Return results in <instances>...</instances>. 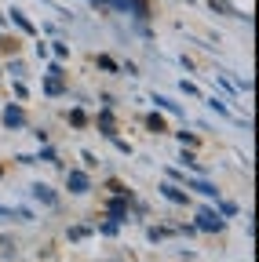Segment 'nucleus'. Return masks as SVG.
Here are the masks:
<instances>
[{
    "label": "nucleus",
    "instance_id": "1",
    "mask_svg": "<svg viewBox=\"0 0 259 262\" xmlns=\"http://www.w3.org/2000/svg\"><path fill=\"white\" fill-rule=\"evenodd\" d=\"M197 229H205V233H215V229H223V219H219L212 208H201V211H197Z\"/></svg>",
    "mask_w": 259,
    "mask_h": 262
},
{
    "label": "nucleus",
    "instance_id": "2",
    "mask_svg": "<svg viewBox=\"0 0 259 262\" xmlns=\"http://www.w3.org/2000/svg\"><path fill=\"white\" fill-rule=\"evenodd\" d=\"M66 186H70V193H88V175L84 171H70L66 175Z\"/></svg>",
    "mask_w": 259,
    "mask_h": 262
},
{
    "label": "nucleus",
    "instance_id": "3",
    "mask_svg": "<svg viewBox=\"0 0 259 262\" xmlns=\"http://www.w3.org/2000/svg\"><path fill=\"white\" fill-rule=\"evenodd\" d=\"M4 124H8V127H26V113H22L18 106H8V110H4Z\"/></svg>",
    "mask_w": 259,
    "mask_h": 262
},
{
    "label": "nucleus",
    "instance_id": "4",
    "mask_svg": "<svg viewBox=\"0 0 259 262\" xmlns=\"http://www.w3.org/2000/svg\"><path fill=\"white\" fill-rule=\"evenodd\" d=\"M33 196H37V201H44V204H55V193H51V186H44V182L33 186Z\"/></svg>",
    "mask_w": 259,
    "mask_h": 262
},
{
    "label": "nucleus",
    "instance_id": "5",
    "mask_svg": "<svg viewBox=\"0 0 259 262\" xmlns=\"http://www.w3.org/2000/svg\"><path fill=\"white\" fill-rule=\"evenodd\" d=\"M11 18H15V26H18V29H26V33H33V22H29V18H26V15L18 11V8H11Z\"/></svg>",
    "mask_w": 259,
    "mask_h": 262
},
{
    "label": "nucleus",
    "instance_id": "6",
    "mask_svg": "<svg viewBox=\"0 0 259 262\" xmlns=\"http://www.w3.org/2000/svg\"><path fill=\"white\" fill-rule=\"evenodd\" d=\"M161 189H165V196H168V201H175V204H186V193H183V189H175V186H161Z\"/></svg>",
    "mask_w": 259,
    "mask_h": 262
},
{
    "label": "nucleus",
    "instance_id": "7",
    "mask_svg": "<svg viewBox=\"0 0 259 262\" xmlns=\"http://www.w3.org/2000/svg\"><path fill=\"white\" fill-rule=\"evenodd\" d=\"M99 66H103V70H106V73H117V62H113L110 55H99Z\"/></svg>",
    "mask_w": 259,
    "mask_h": 262
},
{
    "label": "nucleus",
    "instance_id": "8",
    "mask_svg": "<svg viewBox=\"0 0 259 262\" xmlns=\"http://www.w3.org/2000/svg\"><path fill=\"white\" fill-rule=\"evenodd\" d=\"M146 124H150V131H157V135H161V131H168V127H165V120H161L157 113H153V117H150Z\"/></svg>",
    "mask_w": 259,
    "mask_h": 262
},
{
    "label": "nucleus",
    "instance_id": "9",
    "mask_svg": "<svg viewBox=\"0 0 259 262\" xmlns=\"http://www.w3.org/2000/svg\"><path fill=\"white\" fill-rule=\"evenodd\" d=\"M197 193H205V196H215V186H208V182H190Z\"/></svg>",
    "mask_w": 259,
    "mask_h": 262
},
{
    "label": "nucleus",
    "instance_id": "10",
    "mask_svg": "<svg viewBox=\"0 0 259 262\" xmlns=\"http://www.w3.org/2000/svg\"><path fill=\"white\" fill-rule=\"evenodd\" d=\"M153 102H157V106H165V110H172V113L179 110V106L172 102V98H165V95H153Z\"/></svg>",
    "mask_w": 259,
    "mask_h": 262
},
{
    "label": "nucleus",
    "instance_id": "11",
    "mask_svg": "<svg viewBox=\"0 0 259 262\" xmlns=\"http://www.w3.org/2000/svg\"><path fill=\"white\" fill-rule=\"evenodd\" d=\"M44 88H48L51 95H58V91H62V80H58V77H48V84H44Z\"/></svg>",
    "mask_w": 259,
    "mask_h": 262
},
{
    "label": "nucleus",
    "instance_id": "12",
    "mask_svg": "<svg viewBox=\"0 0 259 262\" xmlns=\"http://www.w3.org/2000/svg\"><path fill=\"white\" fill-rule=\"evenodd\" d=\"M70 124H73V127H84V113L73 110V113H70Z\"/></svg>",
    "mask_w": 259,
    "mask_h": 262
}]
</instances>
